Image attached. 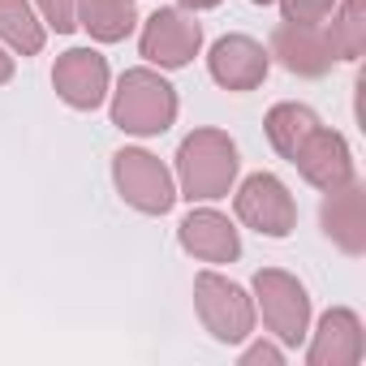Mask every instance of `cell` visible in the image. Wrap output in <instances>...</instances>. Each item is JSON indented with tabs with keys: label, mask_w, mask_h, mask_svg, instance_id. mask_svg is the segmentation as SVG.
<instances>
[{
	"label": "cell",
	"mask_w": 366,
	"mask_h": 366,
	"mask_svg": "<svg viewBox=\"0 0 366 366\" xmlns=\"http://www.w3.org/2000/svg\"><path fill=\"white\" fill-rule=\"evenodd\" d=\"M237 142L224 129H194L177 147V181L181 199L190 203H216L237 181Z\"/></svg>",
	"instance_id": "6da1fadb"
},
{
	"label": "cell",
	"mask_w": 366,
	"mask_h": 366,
	"mask_svg": "<svg viewBox=\"0 0 366 366\" xmlns=\"http://www.w3.org/2000/svg\"><path fill=\"white\" fill-rule=\"evenodd\" d=\"M177 121V86L155 69H125L112 91V125L138 138H155Z\"/></svg>",
	"instance_id": "7a4b0ae2"
},
{
	"label": "cell",
	"mask_w": 366,
	"mask_h": 366,
	"mask_svg": "<svg viewBox=\"0 0 366 366\" xmlns=\"http://www.w3.org/2000/svg\"><path fill=\"white\" fill-rule=\"evenodd\" d=\"M194 310L203 327L220 345H237L254 332V302L242 285H233L220 272H199L194 276Z\"/></svg>",
	"instance_id": "3957f363"
},
{
	"label": "cell",
	"mask_w": 366,
	"mask_h": 366,
	"mask_svg": "<svg viewBox=\"0 0 366 366\" xmlns=\"http://www.w3.org/2000/svg\"><path fill=\"white\" fill-rule=\"evenodd\" d=\"M112 181H117V194L142 216H164L177 203L172 172L142 147H121L112 155Z\"/></svg>",
	"instance_id": "277c9868"
},
{
	"label": "cell",
	"mask_w": 366,
	"mask_h": 366,
	"mask_svg": "<svg viewBox=\"0 0 366 366\" xmlns=\"http://www.w3.org/2000/svg\"><path fill=\"white\" fill-rule=\"evenodd\" d=\"M254 297H259V310H263L267 332L280 345H302L306 340L310 297H306V285L297 276H289L280 267H259L254 272Z\"/></svg>",
	"instance_id": "5b68a950"
},
{
	"label": "cell",
	"mask_w": 366,
	"mask_h": 366,
	"mask_svg": "<svg viewBox=\"0 0 366 366\" xmlns=\"http://www.w3.org/2000/svg\"><path fill=\"white\" fill-rule=\"evenodd\" d=\"M233 207H237V220L246 229L263 233V237H289L297 229V203H293L289 186L280 177H272V172L246 177L237 199H233Z\"/></svg>",
	"instance_id": "8992f818"
},
{
	"label": "cell",
	"mask_w": 366,
	"mask_h": 366,
	"mask_svg": "<svg viewBox=\"0 0 366 366\" xmlns=\"http://www.w3.org/2000/svg\"><path fill=\"white\" fill-rule=\"evenodd\" d=\"M199 48H203V26L186 9H155L142 26V39H138V52L159 69L190 65L199 56Z\"/></svg>",
	"instance_id": "52a82bcc"
},
{
	"label": "cell",
	"mask_w": 366,
	"mask_h": 366,
	"mask_svg": "<svg viewBox=\"0 0 366 366\" xmlns=\"http://www.w3.org/2000/svg\"><path fill=\"white\" fill-rule=\"evenodd\" d=\"M52 86L69 108L95 112L108 95V61L95 48H69L52 65Z\"/></svg>",
	"instance_id": "ba28073f"
},
{
	"label": "cell",
	"mask_w": 366,
	"mask_h": 366,
	"mask_svg": "<svg viewBox=\"0 0 366 366\" xmlns=\"http://www.w3.org/2000/svg\"><path fill=\"white\" fill-rule=\"evenodd\" d=\"M267 56H276L297 78H323L336 65V52L327 44V31L306 26V22H280L272 31V52Z\"/></svg>",
	"instance_id": "9c48e42d"
},
{
	"label": "cell",
	"mask_w": 366,
	"mask_h": 366,
	"mask_svg": "<svg viewBox=\"0 0 366 366\" xmlns=\"http://www.w3.org/2000/svg\"><path fill=\"white\" fill-rule=\"evenodd\" d=\"M319 224L332 237V246H340L345 254H366V190L357 181H345L336 190H323V207H319Z\"/></svg>",
	"instance_id": "30bf717a"
},
{
	"label": "cell",
	"mask_w": 366,
	"mask_h": 366,
	"mask_svg": "<svg viewBox=\"0 0 366 366\" xmlns=\"http://www.w3.org/2000/svg\"><path fill=\"white\" fill-rule=\"evenodd\" d=\"M315 190H336V186H345V181H353V155H349V142L336 134V129H315L302 147H297V155L289 159Z\"/></svg>",
	"instance_id": "8fae6325"
},
{
	"label": "cell",
	"mask_w": 366,
	"mask_h": 366,
	"mask_svg": "<svg viewBox=\"0 0 366 366\" xmlns=\"http://www.w3.org/2000/svg\"><path fill=\"white\" fill-rule=\"evenodd\" d=\"M267 65H272V56L250 35H224V39H216V48L207 56V69H212V78L224 91H254V86H263Z\"/></svg>",
	"instance_id": "7c38bea8"
},
{
	"label": "cell",
	"mask_w": 366,
	"mask_h": 366,
	"mask_svg": "<svg viewBox=\"0 0 366 366\" xmlns=\"http://www.w3.org/2000/svg\"><path fill=\"white\" fill-rule=\"evenodd\" d=\"M177 242H181V250L194 254L199 263H233L242 254V237H237L233 220L220 216V212H212V207H199V212H190L186 220H181Z\"/></svg>",
	"instance_id": "4fadbf2b"
},
{
	"label": "cell",
	"mask_w": 366,
	"mask_h": 366,
	"mask_svg": "<svg viewBox=\"0 0 366 366\" xmlns=\"http://www.w3.org/2000/svg\"><path fill=\"white\" fill-rule=\"evenodd\" d=\"M362 319L349 310V306H332L323 319H319V332L306 349V362L310 366H357L362 362Z\"/></svg>",
	"instance_id": "5bb4252c"
},
{
	"label": "cell",
	"mask_w": 366,
	"mask_h": 366,
	"mask_svg": "<svg viewBox=\"0 0 366 366\" xmlns=\"http://www.w3.org/2000/svg\"><path fill=\"white\" fill-rule=\"evenodd\" d=\"M78 26L95 44H121L138 26L134 0H78Z\"/></svg>",
	"instance_id": "9a60e30c"
},
{
	"label": "cell",
	"mask_w": 366,
	"mask_h": 366,
	"mask_svg": "<svg viewBox=\"0 0 366 366\" xmlns=\"http://www.w3.org/2000/svg\"><path fill=\"white\" fill-rule=\"evenodd\" d=\"M263 125H267V142H272L285 159H293L297 147L319 129V117H315V108H306V104H276Z\"/></svg>",
	"instance_id": "2e32d148"
},
{
	"label": "cell",
	"mask_w": 366,
	"mask_h": 366,
	"mask_svg": "<svg viewBox=\"0 0 366 366\" xmlns=\"http://www.w3.org/2000/svg\"><path fill=\"white\" fill-rule=\"evenodd\" d=\"M0 39L22 56L44 52V22L35 18L31 0H0Z\"/></svg>",
	"instance_id": "e0dca14e"
},
{
	"label": "cell",
	"mask_w": 366,
	"mask_h": 366,
	"mask_svg": "<svg viewBox=\"0 0 366 366\" xmlns=\"http://www.w3.org/2000/svg\"><path fill=\"white\" fill-rule=\"evenodd\" d=\"M327 44L336 52V61H362V52H366V0H340Z\"/></svg>",
	"instance_id": "ac0fdd59"
},
{
	"label": "cell",
	"mask_w": 366,
	"mask_h": 366,
	"mask_svg": "<svg viewBox=\"0 0 366 366\" xmlns=\"http://www.w3.org/2000/svg\"><path fill=\"white\" fill-rule=\"evenodd\" d=\"M332 5L336 0H280L285 22H306V26H319L323 18H332Z\"/></svg>",
	"instance_id": "d6986e66"
},
{
	"label": "cell",
	"mask_w": 366,
	"mask_h": 366,
	"mask_svg": "<svg viewBox=\"0 0 366 366\" xmlns=\"http://www.w3.org/2000/svg\"><path fill=\"white\" fill-rule=\"evenodd\" d=\"M35 5H39L44 22H48L56 35H69V31L78 26V0H35Z\"/></svg>",
	"instance_id": "ffe728a7"
},
{
	"label": "cell",
	"mask_w": 366,
	"mask_h": 366,
	"mask_svg": "<svg viewBox=\"0 0 366 366\" xmlns=\"http://www.w3.org/2000/svg\"><path fill=\"white\" fill-rule=\"evenodd\" d=\"M259 362H267V366H280V362H285V353H280L276 345L259 340V345H250V349L242 353V366H259Z\"/></svg>",
	"instance_id": "44dd1931"
},
{
	"label": "cell",
	"mask_w": 366,
	"mask_h": 366,
	"mask_svg": "<svg viewBox=\"0 0 366 366\" xmlns=\"http://www.w3.org/2000/svg\"><path fill=\"white\" fill-rule=\"evenodd\" d=\"M9 78H14V56H9L5 48H0V86H5Z\"/></svg>",
	"instance_id": "7402d4cb"
},
{
	"label": "cell",
	"mask_w": 366,
	"mask_h": 366,
	"mask_svg": "<svg viewBox=\"0 0 366 366\" xmlns=\"http://www.w3.org/2000/svg\"><path fill=\"white\" fill-rule=\"evenodd\" d=\"M220 0H181V9H194V14H203V9H216Z\"/></svg>",
	"instance_id": "603a6c76"
},
{
	"label": "cell",
	"mask_w": 366,
	"mask_h": 366,
	"mask_svg": "<svg viewBox=\"0 0 366 366\" xmlns=\"http://www.w3.org/2000/svg\"><path fill=\"white\" fill-rule=\"evenodd\" d=\"M254 5H272V0H254Z\"/></svg>",
	"instance_id": "cb8c5ba5"
}]
</instances>
